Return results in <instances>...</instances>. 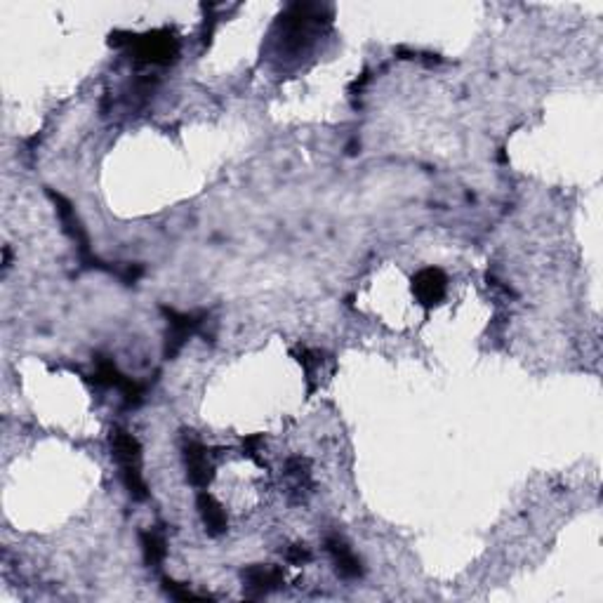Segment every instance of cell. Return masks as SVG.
<instances>
[{
	"label": "cell",
	"instance_id": "6da1fadb",
	"mask_svg": "<svg viewBox=\"0 0 603 603\" xmlns=\"http://www.w3.org/2000/svg\"><path fill=\"white\" fill-rule=\"evenodd\" d=\"M111 452L113 460L120 467V478L126 484L127 493L134 500H146V484L142 477V445L140 441L126 429L111 431Z\"/></svg>",
	"mask_w": 603,
	"mask_h": 603
},
{
	"label": "cell",
	"instance_id": "277c9868",
	"mask_svg": "<svg viewBox=\"0 0 603 603\" xmlns=\"http://www.w3.org/2000/svg\"><path fill=\"white\" fill-rule=\"evenodd\" d=\"M160 312L167 316V335H166V358H175L182 346L186 345V339L191 338L193 330L200 325V316L196 314H179L175 309L160 306Z\"/></svg>",
	"mask_w": 603,
	"mask_h": 603
},
{
	"label": "cell",
	"instance_id": "7c38bea8",
	"mask_svg": "<svg viewBox=\"0 0 603 603\" xmlns=\"http://www.w3.org/2000/svg\"><path fill=\"white\" fill-rule=\"evenodd\" d=\"M285 558H288V564L302 566L306 564V561H312V551L306 550L305 544H292V547H288V551H285Z\"/></svg>",
	"mask_w": 603,
	"mask_h": 603
},
{
	"label": "cell",
	"instance_id": "52a82bcc",
	"mask_svg": "<svg viewBox=\"0 0 603 603\" xmlns=\"http://www.w3.org/2000/svg\"><path fill=\"white\" fill-rule=\"evenodd\" d=\"M243 580H246L248 590L252 591L250 597H265L283 584V573L273 566H250L243 570Z\"/></svg>",
	"mask_w": 603,
	"mask_h": 603
},
{
	"label": "cell",
	"instance_id": "8992f818",
	"mask_svg": "<svg viewBox=\"0 0 603 603\" xmlns=\"http://www.w3.org/2000/svg\"><path fill=\"white\" fill-rule=\"evenodd\" d=\"M184 464L186 477L196 488H206L213 478V464L208 460V448L199 441H189L184 445Z\"/></svg>",
	"mask_w": 603,
	"mask_h": 603
},
{
	"label": "cell",
	"instance_id": "9c48e42d",
	"mask_svg": "<svg viewBox=\"0 0 603 603\" xmlns=\"http://www.w3.org/2000/svg\"><path fill=\"white\" fill-rule=\"evenodd\" d=\"M199 511L200 518H203V524H206V531L210 533L213 537L224 535L226 533V511L224 507L215 500L213 495H208V493H200L199 495Z\"/></svg>",
	"mask_w": 603,
	"mask_h": 603
},
{
	"label": "cell",
	"instance_id": "7a4b0ae2",
	"mask_svg": "<svg viewBox=\"0 0 603 603\" xmlns=\"http://www.w3.org/2000/svg\"><path fill=\"white\" fill-rule=\"evenodd\" d=\"M134 53V60L140 64H170L177 60L179 40L170 31H151L144 36H127Z\"/></svg>",
	"mask_w": 603,
	"mask_h": 603
},
{
	"label": "cell",
	"instance_id": "ba28073f",
	"mask_svg": "<svg viewBox=\"0 0 603 603\" xmlns=\"http://www.w3.org/2000/svg\"><path fill=\"white\" fill-rule=\"evenodd\" d=\"M325 550H328V554H330L332 561H335V568H338L339 575L346 577V580L361 575V564H358V558L354 557V551L346 547V542L342 537L335 535L328 537V540H325Z\"/></svg>",
	"mask_w": 603,
	"mask_h": 603
},
{
	"label": "cell",
	"instance_id": "5b68a950",
	"mask_svg": "<svg viewBox=\"0 0 603 603\" xmlns=\"http://www.w3.org/2000/svg\"><path fill=\"white\" fill-rule=\"evenodd\" d=\"M445 290H448V279L445 273L436 266H427L412 279V292L420 299V305L436 306L444 302Z\"/></svg>",
	"mask_w": 603,
	"mask_h": 603
},
{
	"label": "cell",
	"instance_id": "30bf717a",
	"mask_svg": "<svg viewBox=\"0 0 603 603\" xmlns=\"http://www.w3.org/2000/svg\"><path fill=\"white\" fill-rule=\"evenodd\" d=\"M142 550H144L146 564L159 566L167 557L166 537L160 535L159 531H144L142 533Z\"/></svg>",
	"mask_w": 603,
	"mask_h": 603
},
{
	"label": "cell",
	"instance_id": "8fae6325",
	"mask_svg": "<svg viewBox=\"0 0 603 603\" xmlns=\"http://www.w3.org/2000/svg\"><path fill=\"white\" fill-rule=\"evenodd\" d=\"M163 590L170 594L173 599H177V601H206V597H200V594H193L186 584H179L175 583V580H163Z\"/></svg>",
	"mask_w": 603,
	"mask_h": 603
},
{
	"label": "cell",
	"instance_id": "3957f363",
	"mask_svg": "<svg viewBox=\"0 0 603 603\" xmlns=\"http://www.w3.org/2000/svg\"><path fill=\"white\" fill-rule=\"evenodd\" d=\"M47 193H50V199H53L54 206H57V213H60V217H61V224H64L67 233L73 239L76 248H78L80 259H83L87 266H94V269H104V265H102L100 259L93 255V250H90V240H87V233H86V229H83V224H80L78 215H76V210H73L71 203H69V200L64 199L61 193H54L53 189H50Z\"/></svg>",
	"mask_w": 603,
	"mask_h": 603
}]
</instances>
